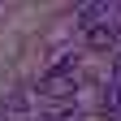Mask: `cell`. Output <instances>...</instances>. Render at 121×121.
<instances>
[{
  "label": "cell",
  "mask_w": 121,
  "mask_h": 121,
  "mask_svg": "<svg viewBox=\"0 0 121 121\" xmlns=\"http://www.w3.org/2000/svg\"><path fill=\"white\" fill-rule=\"evenodd\" d=\"M73 69H78V56H65V60H56V65L39 78V95H73Z\"/></svg>",
  "instance_id": "1"
},
{
  "label": "cell",
  "mask_w": 121,
  "mask_h": 121,
  "mask_svg": "<svg viewBox=\"0 0 121 121\" xmlns=\"http://www.w3.org/2000/svg\"><path fill=\"white\" fill-rule=\"evenodd\" d=\"M82 35H86V48H95V52H112V48H117V39H121V30H117V22L108 17V22L86 26Z\"/></svg>",
  "instance_id": "2"
},
{
  "label": "cell",
  "mask_w": 121,
  "mask_h": 121,
  "mask_svg": "<svg viewBox=\"0 0 121 121\" xmlns=\"http://www.w3.org/2000/svg\"><path fill=\"white\" fill-rule=\"evenodd\" d=\"M108 4H104V0H95V4H78V13H73V17H78V26L86 30V26H95V22H108Z\"/></svg>",
  "instance_id": "3"
},
{
  "label": "cell",
  "mask_w": 121,
  "mask_h": 121,
  "mask_svg": "<svg viewBox=\"0 0 121 121\" xmlns=\"http://www.w3.org/2000/svg\"><path fill=\"white\" fill-rule=\"evenodd\" d=\"M99 108L108 112V117H121V82H117V78L104 86V99H99Z\"/></svg>",
  "instance_id": "4"
},
{
  "label": "cell",
  "mask_w": 121,
  "mask_h": 121,
  "mask_svg": "<svg viewBox=\"0 0 121 121\" xmlns=\"http://www.w3.org/2000/svg\"><path fill=\"white\" fill-rule=\"evenodd\" d=\"M117 82H121V56H117Z\"/></svg>",
  "instance_id": "5"
}]
</instances>
